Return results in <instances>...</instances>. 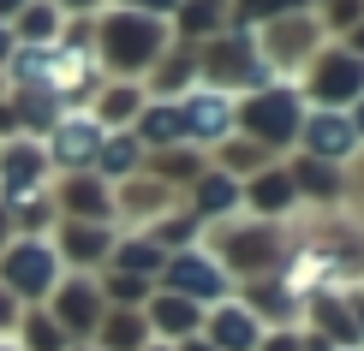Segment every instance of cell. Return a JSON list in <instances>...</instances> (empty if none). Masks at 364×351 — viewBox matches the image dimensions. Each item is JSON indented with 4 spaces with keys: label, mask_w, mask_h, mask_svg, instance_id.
<instances>
[{
    "label": "cell",
    "mask_w": 364,
    "mask_h": 351,
    "mask_svg": "<svg viewBox=\"0 0 364 351\" xmlns=\"http://www.w3.org/2000/svg\"><path fill=\"white\" fill-rule=\"evenodd\" d=\"M168 36H173V24L168 18H144V12H102L96 18V66H102V78H114V84H144L149 78V66H156L161 54H168Z\"/></svg>",
    "instance_id": "cell-1"
},
{
    "label": "cell",
    "mask_w": 364,
    "mask_h": 351,
    "mask_svg": "<svg viewBox=\"0 0 364 351\" xmlns=\"http://www.w3.org/2000/svg\"><path fill=\"white\" fill-rule=\"evenodd\" d=\"M209 167H203V155H197L191 143H173V149H156V161H149V179H161V185H186V179H203Z\"/></svg>",
    "instance_id": "cell-32"
},
{
    "label": "cell",
    "mask_w": 364,
    "mask_h": 351,
    "mask_svg": "<svg viewBox=\"0 0 364 351\" xmlns=\"http://www.w3.org/2000/svg\"><path fill=\"white\" fill-rule=\"evenodd\" d=\"M221 149V173L227 179H251V173H263V167H269V149L263 143H251V137H227V143H215Z\"/></svg>",
    "instance_id": "cell-33"
},
{
    "label": "cell",
    "mask_w": 364,
    "mask_h": 351,
    "mask_svg": "<svg viewBox=\"0 0 364 351\" xmlns=\"http://www.w3.org/2000/svg\"><path fill=\"white\" fill-rule=\"evenodd\" d=\"M54 244V256L60 262H72V268H96V262H108V250H114V233L108 226H90V221H60V233L48 238Z\"/></svg>",
    "instance_id": "cell-16"
},
{
    "label": "cell",
    "mask_w": 364,
    "mask_h": 351,
    "mask_svg": "<svg viewBox=\"0 0 364 351\" xmlns=\"http://www.w3.org/2000/svg\"><path fill=\"white\" fill-rule=\"evenodd\" d=\"M66 351H96V345H66Z\"/></svg>",
    "instance_id": "cell-49"
},
{
    "label": "cell",
    "mask_w": 364,
    "mask_h": 351,
    "mask_svg": "<svg viewBox=\"0 0 364 351\" xmlns=\"http://www.w3.org/2000/svg\"><path fill=\"white\" fill-rule=\"evenodd\" d=\"M48 6H60V12H78V18H84V12H96L102 0H48Z\"/></svg>",
    "instance_id": "cell-42"
},
{
    "label": "cell",
    "mask_w": 364,
    "mask_h": 351,
    "mask_svg": "<svg viewBox=\"0 0 364 351\" xmlns=\"http://www.w3.org/2000/svg\"><path fill=\"white\" fill-rule=\"evenodd\" d=\"M227 18H233V6H227V0H179L168 24H173V36H186L191 48H197V42L221 36V30H227Z\"/></svg>",
    "instance_id": "cell-21"
},
{
    "label": "cell",
    "mask_w": 364,
    "mask_h": 351,
    "mask_svg": "<svg viewBox=\"0 0 364 351\" xmlns=\"http://www.w3.org/2000/svg\"><path fill=\"white\" fill-rule=\"evenodd\" d=\"M173 351H215V345H209V340H203V333H191V340H179Z\"/></svg>",
    "instance_id": "cell-46"
},
{
    "label": "cell",
    "mask_w": 364,
    "mask_h": 351,
    "mask_svg": "<svg viewBox=\"0 0 364 351\" xmlns=\"http://www.w3.org/2000/svg\"><path fill=\"white\" fill-rule=\"evenodd\" d=\"M257 351H305V340H299L293 328H281V333H269V340L257 345Z\"/></svg>",
    "instance_id": "cell-40"
},
{
    "label": "cell",
    "mask_w": 364,
    "mask_h": 351,
    "mask_svg": "<svg viewBox=\"0 0 364 351\" xmlns=\"http://www.w3.org/2000/svg\"><path fill=\"white\" fill-rule=\"evenodd\" d=\"M102 345L96 351H144L149 345V322H144V310H114V316H102Z\"/></svg>",
    "instance_id": "cell-31"
},
{
    "label": "cell",
    "mask_w": 364,
    "mask_h": 351,
    "mask_svg": "<svg viewBox=\"0 0 364 351\" xmlns=\"http://www.w3.org/2000/svg\"><path fill=\"white\" fill-rule=\"evenodd\" d=\"M132 173H144V143L132 131H108L102 137V155H96V179H132Z\"/></svg>",
    "instance_id": "cell-28"
},
{
    "label": "cell",
    "mask_w": 364,
    "mask_h": 351,
    "mask_svg": "<svg viewBox=\"0 0 364 351\" xmlns=\"http://www.w3.org/2000/svg\"><path fill=\"white\" fill-rule=\"evenodd\" d=\"M0 351H18V345H0Z\"/></svg>",
    "instance_id": "cell-53"
},
{
    "label": "cell",
    "mask_w": 364,
    "mask_h": 351,
    "mask_svg": "<svg viewBox=\"0 0 364 351\" xmlns=\"http://www.w3.org/2000/svg\"><path fill=\"white\" fill-rule=\"evenodd\" d=\"M96 292L108 298L114 310H144V298H149V280H138V274H119V268H108V280H102Z\"/></svg>",
    "instance_id": "cell-35"
},
{
    "label": "cell",
    "mask_w": 364,
    "mask_h": 351,
    "mask_svg": "<svg viewBox=\"0 0 364 351\" xmlns=\"http://www.w3.org/2000/svg\"><path fill=\"white\" fill-rule=\"evenodd\" d=\"M24 6H30V0H0V24H12V18H18Z\"/></svg>",
    "instance_id": "cell-43"
},
{
    "label": "cell",
    "mask_w": 364,
    "mask_h": 351,
    "mask_svg": "<svg viewBox=\"0 0 364 351\" xmlns=\"http://www.w3.org/2000/svg\"><path fill=\"white\" fill-rule=\"evenodd\" d=\"M316 24H323V30H353V24H364V0H328V12H316Z\"/></svg>",
    "instance_id": "cell-37"
},
{
    "label": "cell",
    "mask_w": 364,
    "mask_h": 351,
    "mask_svg": "<svg viewBox=\"0 0 364 351\" xmlns=\"http://www.w3.org/2000/svg\"><path fill=\"white\" fill-rule=\"evenodd\" d=\"M12 48H18V42H12V24H0V66L12 60Z\"/></svg>",
    "instance_id": "cell-44"
},
{
    "label": "cell",
    "mask_w": 364,
    "mask_h": 351,
    "mask_svg": "<svg viewBox=\"0 0 364 351\" xmlns=\"http://www.w3.org/2000/svg\"><path fill=\"white\" fill-rule=\"evenodd\" d=\"M305 316H311V333H323L328 345H341V351L358 345L353 316H346V298H335V292H311V298H305Z\"/></svg>",
    "instance_id": "cell-24"
},
{
    "label": "cell",
    "mask_w": 364,
    "mask_h": 351,
    "mask_svg": "<svg viewBox=\"0 0 364 351\" xmlns=\"http://www.w3.org/2000/svg\"><path fill=\"white\" fill-rule=\"evenodd\" d=\"M191 84H197V48H191V42H179L173 54H161L156 66H149L144 96H149V101H179Z\"/></svg>",
    "instance_id": "cell-19"
},
{
    "label": "cell",
    "mask_w": 364,
    "mask_h": 351,
    "mask_svg": "<svg viewBox=\"0 0 364 351\" xmlns=\"http://www.w3.org/2000/svg\"><path fill=\"white\" fill-rule=\"evenodd\" d=\"M323 48V24H316V12H287V18H269L257 24V54L281 72H305L311 54Z\"/></svg>",
    "instance_id": "cell-6"
},
{
    "label": "cell",
    "mask_w": 364,
    "mask_h": 351,
    "mask_svg": "<svg viewBox=\"0 0 364 351\" xmlns=\"http://www.w3.org/2000/svg\"><path fill=\"white\" fill-rule=\"evenodd\" d=\"M191 196H197L191 215L203 221V226H215V221H233V215H239V179H227V173H203Z\"/></svg>",
    "instance_id": "cell-25"
},
{
    "label": "cell",
    "mask_w": 364,
    "mask_h": 351,
    "mask_svg": "<svg viewBox=\"0 0 364 351\" xmlns=\"http://www.w3.org/2000/svg\"><path fill=\"white\" fill-rule=\"evenodd\" d=\"M358 191H364V161H358Z\"/></svg>",
    "instance_id": "cell-51"
},
{
    "label": "cell",
    "mask_w": 364,
    "mask_h": 351,
    "mask_svg": "<svg viewBox=\"0 0 364 351\" xmlns=\"http://www.w3.org/2000/svg\"><path fill=\"white\" fill-rule=\"evenodd\" d=\"M299 78H305V96L316 101V108H341L346 113L364 96V60L353 48H316Z\"/></svg>",
    "instance_id": "cell-5"
},
{
    "label": "cell",
    "mask_w": 364,
    "mask_h": 351,
    "mask_svg": "<svg viewBox=\"0 0 364 351\" xmlns=\"http://www.w3.org/2000/svg\"><path fill=\"white\" fill-rule=\"evenodd\" d=\"M346 316H353V333L364 340V292H358V298H346Z\"/></svg>",
    "instance_id": "cell-41"
},
{
    "label": "cell",
    "mask_w": 364,
    "mask_h": 351,
    "mask_svg": "<svg viewBox=\"0 0 364 351\" xmlns=\"http://www.w3.org/2000/svg\"><path fill=\"white\" fill-rule=\"evenodd\" d=\"M18 322H24V303L12 298L6 286H0V333H12V328H18Z\"/></svg>",
    "instance_id": "cell-39"
},
{
    "label": "cell",
    "mask_w": 364,
    "mask_h": 351,
    "mask_svg": "<svg viewBox=\"0 0 364 351\" xmlns=\"http://www.w3.org/2000/svg\"><path fill=\"white\" fill-rule=\"evenodd\" d=\"M54 36H60V6H48V0H30L12 18V42H24V48H54Z\"/></svg>",
    "instance_id": "cell-30"
},
{
    "label": "cell",
    "mask_w": 364,
    "mask_h": 351,
    "mask_svg": "<svg viewBox=\"0 0 364 351\" xmlns=\"http://www.w3.org/2000/svg\"><path fill=\"white\" fill-rule=\"evenodd\" d=\"M299 119H305V96L293 84H269L239 101V137H251L263 149H287L299 137Z\"/></svg>",
    "instance_id": "cell-3"
},
{
    "label": "cell",
    "mask_w": 364,
    "mask_h": 351,
    "mask_svg": "<svg viewBox=\"0 0 364 351\" xmlns=\"http://www.w3.org/2000/svg\"><path fill=\"white\" fill-rule=\"evenodd\" d=\"M239 208H251V221H287L299 208V191L293 179H287V167H263V173H251V185H239Z\"/></svg>",
    "instance_id": "cell-14"
},
{
    "label": "cell",
    "mask_w": 364,
    "mask_h": 351,
    "mask_svg": "<svg viewBox=\"0 0 364 351\" xmlns=\"http://www.w3.org/2000/svg\"><path fill=\"white\" fill-rule=\"evenodd\" d=\"M299 143H305V155L323 161V167H346L358 155V131H353V119H346L341 108H305Z\"/></svg>",
    "instance_id": "cell-9"
},
{
    "label": "cell",
    "mask_w": 364,
    "mask_h": 351,
    "mask_svg": "<svg viewBox=\"0 0 364 351\" xmlns=\"http://www.w3.org/2000/svg\"><path fill=\"white\" fill-rule=\"evenodd\" d=\"M197 233H203V221H197L191 208H186V215H173V208H168L161 221H149V233H144V238H156L161 250H168V244H179V250H191V238H197Z\"/></svg>",
    "instance_id": "cell-34"
},
{
    "label": "cell",
    "mask_w": 364,
    "mask_h": 351,
    "mask_svg": "<svg viewBox=\"0 0 364 351\" xmlns=\"http://www.w3.org/2000/svg\"><path fill=\"white\" fill-rule=\"evenodd\" d=\"M144 84H102L96 89V126L102 131H126V126H138V113H144Z\"/></svg>",
    "instance_id": "cell-22"
},
{
    "label": "cell",
    "mask_w": 364,
    "mask_h": 351,
    "mask_svg": "<svg viewBox=\"0 0 364 351\" xmlns=\"http://www.w3.org/2000/svg\"><path fill=\"white\" fill-rule=\"evenodd\" d=\"M203 328H209L203 340L215 345V351H257V345H263V322H257L245 303H233V298H227V303H215Z\"/></svg>",
    "instance_id": "cell-17"
},
{
    "label": "cell",
    "mask_w": 364,
    "mask_h": 351,
    "mask_svg": "<svg viewBox=\"0 0 364 351\" xmlns=\"http://www.w3.org/2000/svg\"><path fill=\"white\" fill-rule=\"evenodd\" d=\"M102 137H108V131L96 126V113H66L48 137H42V149H48V167H66V173H96Z\"/></svg>",
    "instance_id": "cell-10"
},
{
    "label": "cell",
    "mask_w": 364,
    "mask_h": 351,
    "mask_svg": "<svg viewBox=\"0 0 364 351\" xmlns=\"http://www.w3.org/2000/svg\"><path fill=\"white\" fill-rule=\"evenodd\" d=\"M18 333H24V345H18V351H66V345H72V340H66V333H60L42 310H24Z\"/></svg>",
    "instance_id": "cell-36"
},
{
    "label": "cell",
    "mask_w": 364,
    "mask_h": 351,
    "mask_svg": "<svg viewBox=\"0 0 364 351\" xmlns=\"http://www.w3.org/2000/svg\"><path fill=\"white\" fill-rule=\"evenodd\" d=\"M54 310H48V322L66 333V340H84V333H96L102 328V292H96V280H84V274H72V280H60L54 286Z\"/></svg>",
    "instance_id": "cell-11"
},
{
    "label": "cell",
    "mask_w": 364,
    "mask_h": 351,
    "mask_svg": "<svg viewBox=\"0 0 364 351\" xmlns=\"http://www.w3.org/2000/svg\"><path fill=\"white\" fill-rule=\"evenodd\" d=\"M173 208V191L161 185V179H149V173H132V179H119V191H114V221H161Z\"/></svg>",
    "instance_id": "cell-15"
},
{
    "label": "cell",
    "mask_w": 364,
    "mask_h": 351,
    "mask_svg": "<svg viewBox=\"0 0 364 351\" xmlns=\"http://www.w3.org/2000/svg\"><path fill=\"white\" fill-rule=\"evenodd\" d=\"M245 310L257 316V322L269 316V322H275V333H281V328H293L299 316H305V298H299L287 280H275V274H269V280H245Z\"/></svg>",
    "instance_id": "cell-18"
},
{
    "label": "cell",
    "mask_w": 364,
    "mask_h": 351,
    "mask_svg": "<svg viewBox=\"0 0 364 351\" xmlns=\"http://www.w3.org/2000/svg\"><path fill=\"white\" fill-rule=\"evenodd\" d=\"M179 119H186V143H197V149H215V143H227V137L239 131V101L227 96V89H186L179 96Z\"/></svg>",
    "instance_id": "cell-8"
},
{
    "label": "cell",
    "mask_w": 364,
    "mask_h": 351,
    "mask_svg": "<svg viewBox=\"0 0 364 351\" xmlns=\"http://www.w3.org/2000/svg\"><path fill=\"white\" fill-rule=\"evenodd\" d=\"M12 244V221H6V208H0V250Z\"/></svg>",
    "instance_id": "cell-48"
},
{
    "label": "cell",
    "mask_w": 364,
    "mask_h": 351,
    "mask_svg": "<svg viewBox=\"0 0 364 351\" xmlns=\"http://www.w3.org/2000/svg\"><path fill=\"white\" fill-rule=\"evenodd\" d=\"M0 101H6V78H0Z\"/></svg>",
    "instance_id": "cell-52"
},
{
    "label": "cell",
    "mask_w": 364,
    "mask_h": 351,
    "mask_svg": "<svg viewBox=\"0 0 364 351\" xmlns=\"http://www.w3.org/2000/svg\"><path fill=\"white\" fill-rule=\"evenodd\" d=\"M161 280H168V292L173 298H191L197 310H215V303H227L233 298V280L221 274V262L215 256H203V250H173L168 262H161Z\"/></svg>",
    "instance_id": "cell-7"
},
{
    "label": "cell",
    "mask_w": 364,
    "mask_h": 351,
    "mask_svg": "<svg viewBox=\"0 0 364 351\" xmlns=\"http://www.w3.org/2000/svg\"><path fill=\"white\" fill-rule=\"evenodd\" d=\"M209 238L221 244V274L227 280H269L281 262H287V226H275V221H215L209 226Z\"/></svg>",
    "instance_id": "cell-2"
},
{
    "label": "cell",
    "mask_w": 364,
    "mask_h": 351,
    "mask_svg": "<svg viewBox=\"0 0 364 351\" xmlns=\"http://www.w3.org/2000/svg\"><path fill=\"white\" fill-rule=\"evenodd\" d=\"M119 12H144V18H173L179 0H114Z\"/></svg>",
    "instance_id": "cell-38"
},
{
    "label": "cell",
    "mask_w": 364,
    "mask_h": 351,
    "mask_svg": "<svg viewBox=\"0 0 364 351\" xmlns=\"http://www.w3.org/2000/svg\"><path fill=\"white\" fill-rule=\"evenodd\" d=\"M346 48H353V54L364 60V24H353V30H346Z\"/></svg>",
    "instance_id": "cell-45"
},
{
    "label": "cell",
    "mask_w": 364,
    "mask_h": 351,
    "mask_svg": "<svg viewBox=\"0 0 364 351\" xmlns=\"http://www.w3.org/2000/svg\"><path fill=\"white\" fill-rule=\"evenodd\" d=\"M287 179H293L299 203H323V208H335L341 196H346V179H341V167H323V161H311V155H299L293 167H287Z\"/></svg>",
    "instance_id": "cell-20"
},
{
    "label": "cell",
    "mask_w": 364,
    "mask_h": 351,
    "mask_svg": "<svg viewBox=\"0 0 364 351\" xmlns=\"http://www.w3.org/2000/svg\"><path fill=\"white\" fill-rule=\"evenodd\" d=\"M144 322H149V333H179V340H191L197 328H203V310H197L191 298H173V292H161V298H149V310H144Z\"/></svg>",
    "instance_id": "cell-27"
},
{
    "label": "cell",
    "mask_w": 364,
    "mask_h": 351,
    "mask_svg": "<svg viewBox=\"0 0 364 351\" xmlns=\"http://www.w3.org/2000/svg\"><path fill=\"white\" fill-rule=\"evenodd\" d=\"M132 137L144 143V155H149V149H173V143H186L179 101H144V113H138V126H132Z\"/></svg>",
    "instance_id": "cell-23"
},
{
    "label": "cell",
    "mask_w": 364,
    "mask_h": 351,
    "mask_svg": "<svg viewBox=\"0 0 364 351\" xmlns=\"http://www.w3.org/2000/svg\"><path fill=\"white\" fill-rule=\"evenodd\" d=\"M6 101H12V113H18V131H30L36 143H42V137H48V131L60 126V119L72 113V108H60L48 89H12Z\"/></svg>",
    "instance_id": "cell-26"
},
{
    "label": "cell",
    "mask_w": 364,
    "mask_h": 351,
    "mask_svg": "<svg viewBox=\"0 0 364 351\" xmlns=\"http://www.w3.org/2000/svg\"><path fill=\"white\" fill-rule=\"evenodd\" d=\"M42 179H48V149L36 137H6L0 143V203H12L24 191H42Z\"/></svg>",
    "instance_id": "cell-12"
},
{
    "label": "cell",
    "mask_w": 364,
    "mask_h": 351,
    "mask_svg": "<svg viewBox=\"0 0 364 351\" xmlns=\"http://www.w3.org/2000/svg\"><path fill=\"white\" fill-rule=\"evenodd\" d=\"M144 351H173V345H144Z\"/></svg>",
    "instance_id": "cell-50"
},
{
    "label": "cell",
    "mask_w": 364,
    "mask_h": 351,
    "mask_svg": "<svg viewBox=\"0 0 364 351\" xmlns=\"http://www.w3.org/2000/svg\"><path fill=\"white\" fill-rule=\"evenodd\" d=\"M0 286H6L18 303L30 298H48L60 286V256L48 238H12L6 250H0Z\"/></svg>",
    "instance_id": "cell-4"
},
{
    "label": "cell",
    "mask_w": 364,
    "mask_h": 351,
    "mask_svg": "<svg viewBox=\"0 0 364 351\" xmlns=\"http://www.w3.org/2000/svg\"><path fill=\"white\" fill-rule=\"evenodd\" d=\"M54 208L66 221H90V226H108L114 221V185L96 173H66L54 191Z\"/></svg>",
    "instance_id": "cell-13"
},
{
    "label": "cell",
    "mask_w": 364,
    "mask_h": 351,
    "mask_svg": "<svg viewBox=\"0 0 364 351\" xmlns=\"http://www.w3.org/2000/svg\"><path fill=\"white\" fill-rule=\"evenodd\" d=\"M346 119H353V131H358V137H364V96H358V101H353V108H346Z\"/></svg>",
    "instance_id": "cell-47"
},
{
    "label": "cell",
    "mask_w": 364,
    "mask_h": 351,
    "mask_svg": "<svg viewBox=\"0 0 364 351\" xmlns=\"http://www.w3.org/2000/svg\"><path fill=\"white\" fill-rule=\"evenodd\" d=\"M161 262H168V250H161L156 238H144V233H126V238H114V268L119 274H138V280H156Z\"/></svg>",
    "instance_id": "cell-29"
}]
</instances>
